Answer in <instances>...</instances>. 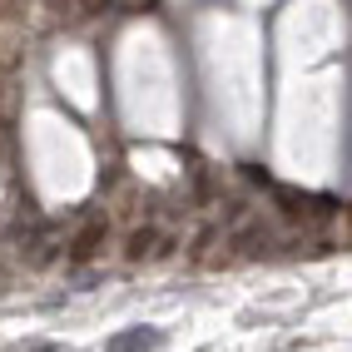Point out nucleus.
Instances as JSON below:
<instances>
[{
	"mask_svg": "<svg viewBox=\"0 0 352 352\" xmlns=\"http://www.w3.org/2000/svg\"><path fill=\"white\" fill-rule=\"evenodd\" d=\"M159 347H164L159 327H129V333H114L104 342V352H159Z\"/></svg>",
	"mask_w": 352,
	"mask_h": 352,
	"instance_id": "nucleus-1",
	"label": "nucleus"
},
{
	"mask_svg": "<svg viewBox=\"0 0 352 352\" xmlns=\"http://www.w3.org/2000/svg\"><path fill=\"white\" fill-rule=\"evenodd\" d=\"M100 243H104V223H89V228L75 233V243H69V258H75V263H85V258H95V253H100Z\"/></svg>",
	"mask_w": 352,
	"mask_h": 352,
	"instance_id": "nucleus-2",
	"label": "nucleus"
},
{
	"mask_svg": "<svg viewBox=\"0 0 352 352\" xmlns=\"http://www.w3.org/2000/svg\"><path fill=\"white\" fill-rule=\"evenodd\" d=\"M263 243H268V228H263V223H253V228H239V233H233V248H243V253H258Z\"/></svg>",
	"mask_w": 352,
	"mask_h": 352,
	"instance_id": "nucleus-3",
	"label": "nucleus"
},
{
	"mask_svg": "<svg viewBox=\"0 0 352 352\" xmlns=\"http://www.w3.org/2000/svg\"><path fill=\"white\" fill-rule=\"evenodd\" d=\"M129 258H144V253H154V228H139V233H129V248H124Z\"/></svg>",
	"mask_w": 352,
	"mask_h": 352,
	"instance_id": "nucleus-4",
	"label": "nucleus"
},
{
	"mask_svg": "<svg viewBox=\"0 0 352 352\" xmlns=\"http://www.w3.org/2000/svg\"><path fill=\"white\" fill-rule=\"evenodd\" d=\"M243 179H248V184H263V189H268V184H273V179L263 174V169H258V164H248V169H243Z\"/></svg>",
	"mask_w": 352,
	"mask_h": 352,
	"instance_id": "nucleus-5",
	"label": "nucleus"
},
{
	"mask_svg": "<svg viewBox=\"0 0 352 352\" xmlns=\"http://www.w3.org/2000/svg\"><path fill=\"white\" fill-rule=\"evenodd\" d=\"M35 352H55V347H35Z\"/></svg>",
	"mask_w": 352,
	"mask_h": 352,
	"instance_id": "nucleus-6",
	"label": "nucleus"
}]
</instances>
